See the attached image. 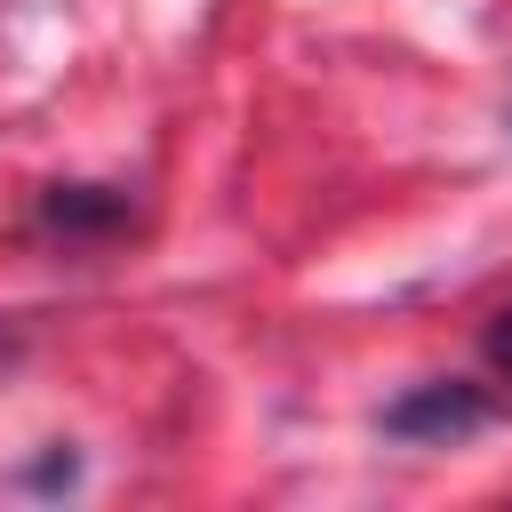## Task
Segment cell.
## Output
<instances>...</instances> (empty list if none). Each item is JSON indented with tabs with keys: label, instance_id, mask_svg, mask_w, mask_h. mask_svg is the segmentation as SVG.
<instances>
[{
	"label": "cell",
	"instance_id": "obj_1",
	"mask_svg": "<svg viewBox=\"0 0 512 512\" xmlns=\"http://www.w3.org/2000/svg\"><path fill=\"white\" fill-rule=\"evenodd\" d=\"M480 424H496V400H488L472 376L408 384V392L384 408V432H392V440H416V448H456V440H472Z\"/></svg>",
	"mask_w": 512,
	"mask_h": 512
},
{
	"label": "cell",
	"instance_id": "obj_3",
	"mask_svg": "<svg viewBox=\"0 0 512 512\" xmlns=\"http://www.w3.org/2000/svg\"><path fill=\"white\" fill-rule=\"evenodd\" d=\"M480 360H488V376H496V384H512V304L488 320V336H480Z\"/></svg>",
	"mask_w": 512,
	"mask_h": 512
},
{
	"label": "cell",
	"instance_id": "obj_2",
	"mask_svg": "<svg viewBox=\"0 0 512 512\" xmlns=\"http://www.w3.org/2000/svg\"><path fill=\"white\" fill-rule=\"evenodd\" d=\"M40 216L56 224V232H104V224H120L128 216V200L112 192V200H96V184H56L48 200H40Z\"/></svg>",
	"mask_w": 512,
	"mask_h": 512
}]
</instances>
